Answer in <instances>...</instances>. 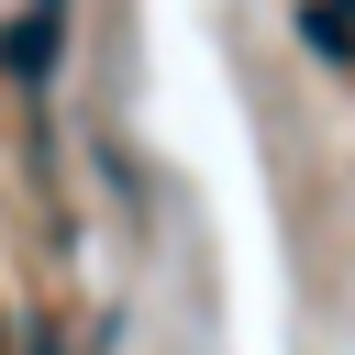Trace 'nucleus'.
I'll return each mask as SVG.
<instances>
[{
    "label": "nucleus",
    "mask_w": 355,
    "mask_h": 355,
    "mask_svg": "<svg viewBox=\"0 0 355 355\" xmlns=\"http://www.w3.org/2000/svg\"><path fill=\"white\" fill-rule=\"evenodd\" d=\"M277 11H288V44L355 100V0H277Z\"/></svg>",
    "instance_id": "nucleus-1"
},
{
    "label": "nucleus",
    "mask_w": 355,
    "mask_h": 355,
    "mask_svg": "<svg viewBox=\"0 0 355 355\" xmlns=\"http://www.w3.org/2000/svg\"><path fill=\"white\" fill-rule=\"evenodd\" d=\"M55 33H67V22H44V11L0 22V67H11L22 89H55Z\"/></svg>",
    "instance_id": "nucleus-2"
},
{
    "label": "nucleus",
    "mask_w": 355,
    "mask_h": 355,
    "mask_svg": "<svg viewBox=\"0 0 355 355\" xmlns=\"http://www.w3.org/2000/svg\"><path fill=\"white\" fill-rule=\"evenodd\" d=\"M22 11H44V22H67V0H22Z\"/></svg>",
    "instance_id": "nucleus-3"
}]
</instances>
